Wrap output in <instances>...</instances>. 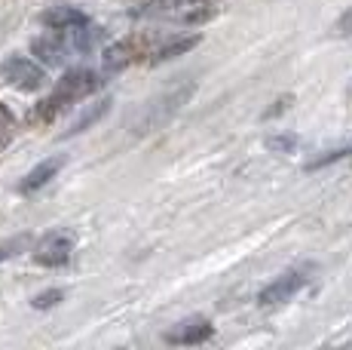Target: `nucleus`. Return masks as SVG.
I'll return each mask as SVG.
<instances>
[{
    "instance_id": "obj_9",
    "label": "nucleus",
    "mask_w": 352,
    "mask_h": 350,
    "mask_svg": "<svg viewBox=\"0 0 352 350\" xmlns=\"http://www.w3.org/2000/svg\"><path fill=\"white\" fill-rule=\"evenodd\" d=\"M199 34H187V37H172V40H166V43H160L157 50H153V56H151V62L153 65H160V62H172V59H178V56H187L190 50H196L199 46Z\"/></svg>"
},
{
    "instance_id": "obj_10",
    "label": "nucleus",
    "mask_w": 352,
    "mask_h": 350,
    "mask_svg": "<svg viewBox=\"0 0 352 350\" xmlns=\"http://www.w3.org/2000/svg\"><path fill=\"white\" fill-rule=\"evenodd\" d=\"M31 50L37 52L40 59H43L46 65H65V59H67V52H71V46H67V40L65 37H37L31 43Z\"/></svg>"
},
{
    "instance_id": "obj_3",
    "label": "nucleus",
    "mask_w": 352,
    "mask_h": 350,
    "mask_svg": "<svg viewBox=\"0 0 352 350\" xmlns=\"http://www.w3.org/2000/svg\"><path fill=\"white\" fill-rule=\"evenodd\" d=\"M316 274V265H303V267H291L285 271L282 277H276L270 282L267 289H261V295H257V305L261 307H276V305H285L291 301L297 292H303V289L309 286V280H313Z\"/></svg>"
},
{
    "instance_id": "obj_12",
    "label": "nucleus",
    "mask_w": 352,
    "mask_h": 350,
    "mask_svg": "<svg viewBox=\"0 0 352 350\" xmlns=\"http://www.w3.org/2000/svg\"><path fill=\"white\" fill-rule=\"evenodd\" d=\"M132 52H135V46L132 43H113V46H107L104 50V59H101V62H104V71L107 74H117V71H123L129 62H132Z\"/></svg>"
},
{
    "instance_id": "obj_8",
    "label": "nucleus",
    "mask_w": 352,
    "mask_h": 350,
    "mask_svg": "<svg viewBox=\"0 0 352 350\" xmlns=\"http://www.w3.org/2000/svg\"><path fill=\"white\" fill-rule=\"evenodd\" d=\"M40 22L52 31H65V28H77V25L89 22V16L74 10V6H52V10H46L43 16H40Z\"/></svg>"
},
{
    "instance_id": "obj_15",
    "label": "nucleus",
    "mask_w": 352,
    "mask_h": 350,
    "mask_svg": "<svg viewBox=\"0 0 352 350\" xmlns=\"http://www.w3.org/2000/svg\"><path fill=\"white\" fill-rule=\"evenodd\" d=\"M28 246H31V237H28V234H19V237L6 240V243H0V261L16 258V255H22Z\"/></svg>"
},
{
    "instance_id": "obj_4",
    "label": "nucleus",
    "mask_w": 352,
    "mask_h": 350,
    "mask_svg": "<svg viewBox=\"0 0 352 350\" xmlns=\"http://www.w3.org/2000/svg\"><path fill=\"white\" fill-rule=\"evenodd\" d=\"M0 74H3L6 83L16 86V90H22V92H37L40 86L46 83V71L40 68L37 62L25 59V56H12V59H6L3 68H0Z\"/></svg>"
},
{
    "instance_id": "obj_20",
    "label": "nucleus",
    "mask_w": 352,
    "mask_h": 350,
    "mask_svg": "<svg viewBox=\"0 0 352 350\" xmlns=\"http://www.w3.org/2000/svg\"><path fill=\"white\" fill-rule=\"evenodd\" d=\"M291 102H294V96H285V99H279V102H276V107H270V111H267V117H276V114L288 111V107H291Z\"/></svg>"
},
{
    "instance_id": "obj_17",
    "label": "nucleus",
    "mask_w": 352,
    "mask_h": 350,
    "mask_svg": "<svg viewBox=\"0 0 352 350\" xmlns=\"http://www.w3.org/2000/svg\"><path fill=\"white\" fill-rule=\"evenodd\" d=\"M12 130H16V117H12V111L6 105H0V141H10L12 138Z\"/></svg>"
},
{
    "instance_id": "obj_1",
    "label": "nucleus",
    "mask_w": 352,
    "mask_h": 350,
    "mask_svg": "<svg viewBox=\"0 0 352 350\" xmlns=\"http://www.w3.org/2000/svg\"><path fill=\"white\" fill-rule=\"evenodd\" d=\"M193 92H196V83L190 80V83H178V86H172V90L153 96L151 102L141 107L138 117H135L132 132L135 136H151V132L162 130L166 123H172V120L184 111V105L193 99Z\"/></svg>"
},
{
    "instance_id": "obj_14",
    "label": "nucleus",
    "mask_w": 352,
    "mask_h": 350,
    "mask_svg": "<svg viewBox=\"0 0 352 350\" xmlns=\"http://www.w3.org/2000/svg\"><path fill=\"white\" fill-rule=\"evenodd\" d=\"M297 145H300V138L294 132H276V136L267 138V151H273V154H294Z\"/></svg>"
},
{
    "instance_id": "obj_16",
    "label": "nucleus",
    "mask_w": 352,
    "mask_h": 350,
    "mask_svg": "<svg viewBox=\"0 0 352 350\" xmlns=\"http://www.w3.org/2000/svg\"><path fill=\"white\" fill-rule=\"evenodd\" d=\"M62 298H65V292H62V289H46V292L34 295V301H31V305L37 307V311H50V307H56Z\"/></svg>"
},
{
    "instance_id": "obj_21",
    "label": "nucleus",
    "mask_w": 352,
    "mask_h": 350,
    "mask_svg": "<svg viewBox=\"0 0 352 350\" xmlns=\"http://www.w3.org/2000/svg\"><path fill=\"white\" fill-rule=\"evenodd\" d=\"M187 3H202V0H187Z\"/></svg>"
},
{
    "instance_id": "obj_2",
    "label": "nucleus",
    "mask_w": 352,
    "mask_h": 350,
    "mask_svg": "<svg viewBox=\"0 0 352 350\" xmlns=\"http://www.w3.org/2000/svg\"><path fill=\"white\" fill-rule=\"evenodd\" d=\"M98 86H101V77H98L96 71H89V68H71V71H65L62 80L56 83V90H52V96L46 99V102H40L37 117L40 120H52L58 111H65L67 105H74V102H80V99L92 96Z\"/></svg>"
},
{
    "instance_id": "obj_11",
    "label": "nucleus",
    "mask_w": 352,
    "mask_h": 350,
    "mask_svg": "<svg viewBox=\"0 0 352 350\" xmlns=\"http://www.w3.org/2000/svg\"><path fill=\"white\" fill-rule=\"evenodd\" d=\"M111 111V99H98V102H92L89 107H86L83 114H80L77 120H74L71 126L65 130V138H74V136H80V132H86V130H92V126L98 123L104 114Z\"/></svg>"
},
{
    "instance_id": "obj_6",
    "label": "nucleus",
    "mask_w": 352,
    "mask_h": 350,
    "mask_svg": "<svg viewBox=\"0 0 352 350\" xmlns=\"http://www.w3.org/2000/svg\"><path fill=\"white\" fill-rule=\"evenodd\" d=\"M214 335V326L202 316H190V320H181L175 322L172 329L166 332V341L168 344H206L208 338Z\"/></svg>"
},
{
    "instance_id": "obj_5",
    "label": "nucleus",
    "mask_w": 352,
    "mask_h": 350,
    "mask_svg": "<svg viewBox=\"0 0 352 350\" xmlns=\"http://www.w3.org/2000/svg\"><path fill=\"white\" fill-rule=\"evenodd\" d=\"M71 252H74V240L67 234L56 231V234H46L37 246H34V261L43 267H62L71 261Z\"/></svg>"
},
{
    "instance_id": "obj_19",
    "label": "nucleus",
    "mask_w": 352,
    "mask_h": 350,
    "mask_svg": "<svg viewBox=\"0 0 352 350\" xmlns=\"http://www.w3.org/2000/svg\"><path fill=\"white\" fill-rule=\"evenodd\" d=\"M206 19H212V10H190V12H184L181 16V22H206Z\"/></svg>"
},
{
    "instance_id": "obj_18",
    "label": "nucleus",
    "mask_w": 352,
    "mask_h": 350,
    "mask_svg": "<svg viewBox=\"0 0 352 350\" xmlns=\"http://www.w3.org/2000/svg\"><path fill=\"white\" fill-rule=\"evenodd\" d=\"M331 31H334L337 37H346V40H352V6H349L346 12H343L340 19H337L334 28H331Z\"/></svg>"
},
{
    "instance_id": "obj_13",
    "label": "nucleus",
    "mask_w": 352,
    "mask_h": 350,
    "mask_svg": "<svg viewBox=\"0 0 352 350\" xmlns=\"http://www.w3.org/2000/svg\"><path fill=\"white\" fill-rule=\"evenodd\" d=\"M352 157V141L349 145H340V147H328V151H322L319 157H313L303 169L307 172H316V169H324V166H331V163H340V160H346Z\"/></svg>"
},
{
    "instance_id": "obj_7",
    "label": "nucleus",
    "mask_w": 352,
    "mask_h": 350,
    "mask_svg": "<svg viewBox=\"0 0 352 350\" xmlns=\"http://www.w3.org/2000/svg\"><path fill=\"white\" fill-rule=\"evenodd\" d=\"M62 166H65V157H50V160H43V163H37L22 181H19V191H22V194H34V191H40V187H46L58 175Z\"/></svg>"
}]
</instances>
